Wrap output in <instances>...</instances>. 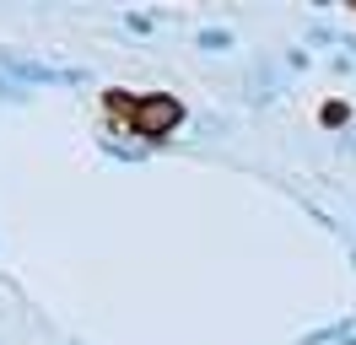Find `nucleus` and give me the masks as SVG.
<instances>
[{
    "mask_svg": "<svg viewBox=\"0 0 356 345\" xmlns=\"http://www.w3.org/2000/svg\"><path fill=\"white\" fill-rule=\"evenodd\" d=\"M195 43H200L205 54H227V49H232V33H227V27H200Z\"/></svg>",
    "mask_w": 356,
    "mask_h": 345,
    "instance_id": "obj_2",
    "label": "nucleus"
},
{
    "mask_svg": "<svg viewBox=\"0 0 356 345\" xmlns=\"http://www.w3.org/2000/svg\"><path fill=\"white\" fill-rule=\"evenodd\" d=\"M340 345H356V335H346V340H340Z\"/></svg>",
    "mask_w": 356,
    "mask_h": 345,
    "instance_id": "obj_4",
    "label": "nucleus"
},
{
    "mask_svg": "<svg viewBox=\"0 0 356 345\" xmlns=\"http://www.w3.org/2000/svg\"><path fill=\"white\" fill-rule=\"evenodd\" d=\"M308 38H313V43H334V27H330V22H313Z\"/></svg>",
    "mask_w": 356,
    "mask_h": 345,
    "instance_id": "obj_3",
    "label": "nucleus"
},
{
    "mask_svg": "<svg viewBox=\"0 0 356 345\" xmlns=\"http://www.w3.org/2000/svg\"><path fill=\"white\" fill-rule=\"evenodd\" d=\"M184 125V103H178L173 92H140L135 97V113H130V129L140 135V141H168L173 129Z\"/></svg>",
    "mask_w": 356,
    "mask_h": 345,
    "instance_id": "obj_1",
    "label": "nucleus"
}]
</instances>
